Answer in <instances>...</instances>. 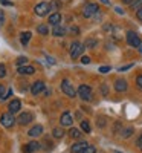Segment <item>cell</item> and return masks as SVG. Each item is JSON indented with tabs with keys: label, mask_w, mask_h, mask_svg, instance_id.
I'll return each mask as SVG.
<instances>
[{
	"label": "cell",
	"mask_w": 142,
	"mask_h": 153,
	"mask_svg": "<svg viewBox=\"0 0 142 153\" xmlns=\"http://www.w3.org/2000/svg\"><path fill=\"white\" fill-rule=\"evenodd\" d=\"M99 2H102L104 5H110V2H109V0H99Z\"/></svg>",
	"instance_id": "obj_44"
},
{
	"label": "cell",
	"mask_w": 142,
	"mask_h": 153,
	"mask_svg": "<svg viewBox=\"0 0 142 153\" xmlns=\"http://www.w3.org/2000/svg\"><path fill=\"white\" fill-rule=\"evenodd\" d=\"M81 129H83L86 133H90V130H92V127H90L89 121H83V123H81Z\"/></svg>",
	"instance_id": "obj_23"
},
{
	"label": "cell",
	"mask_w": 142,
	"mask_h": 153,
	"mask_svg": "<svg viewBox=\"0 0 142 153\" xmlns=\"http://www.w3.org/2000/svg\"><path fill=\"white\" fill-rule=\"evenodd\" d=\"M136 146H138V149H139V150H142V133H141V136L138 138V141H136Z\"/></svg>",
	"instance_id": "obj_32"
},
{
	"label": "cell",
	"mask_w": 142,
	"mask_h": 153,
	"mask_svg": "<svg viewBox=\"0 0 142 153\" xmlns=\"http://www.w3.org/2000/svg\"><path fill=\"white\" fill-rule=\"evenodd\" d=\"M0 123H2L5 127H12L14 123H16V118L11 112H8V113H3L2 117H0Z\"/></svg>",
	"instance_id": "obj_5"
},
{
	"label": "cell",
	"mask_w": 142,
	"mask_h": 153,
	"mask_svg": "<svg viewBox=\"0 0 142 153\" xmlns=\"http://www.w3.org/2000/svg\"><path fill=\"white\" fill-rule=\"evenodd\" d=\"M127 81L125 80H116V83H115V89L118 92H125L127 91Z\"/></svg>",
	"instance_id": "obj_14"
},
{
	"label": "cell",
	"mask_w": 142,
	"mask_h": 153,
	"mask_svg": "<svg viewBox=\"0 0 142 153\" xmlns=\"http://www.w3.org/2000/svg\"><path fill=\"white\" fill-rule=\"evenodd\" d=\"M69 31H70L72 34H75V35H78V32H80V29H78V28H76V26H72V28H70Z\"/></svg>",
	"instance_id": "obj_36"
},
{
	"label": "cell",
	"mask_w": 142,
	"mask_h": 153,
	"mask_svg": "<svg viewBox=\"0 0 142 153\" xmlns=\"http://www.w3.org/2000/svg\"><path fill=\"white\" fill-rule=\"evenodd\" d=\"M83 51H84V46H83L81 43H78V42L72 43V46H70V57H72V58L80 57V55L83 54Z\"/></svg>",
	"instance_id": "obj_7"
},
{
	"label": "cell",
	"mask_w": 142,
	"mask_h": 153,
	"mask_svg": "<svg viewBox=\"0 0 142 153\" xmlns=\"http://www.w3.org/2000/svg\"><path fill=\"white\" fill-rule=\"evenodd\" d=\"M136 17H138L141 22H142V8H141V9H138V12H136Z\"/></svg>",
	"instance_id": "obj_40"
},
{
	"label": "cell",
	"mask_w": 142,
	"mask_h": 153,
	"mask_svg": "<svg viewBox=\"0 0 142 153\" xmlns=\"http://www.w3.org/2000/svg\"><path fill=\"white\" fill-rule=\"evenodd\" d=\"M87 147H89V144H87L86 141H81V143L73 144V146H72V149H70V152H72V153H83Z\"/></svg>",
	"instance_id": "obj_8"
},
{
	"label": "cell",
	"mask_w": 142,
	"mask_h": 153,
	"mask_svg": "<svg viewBox=\"0 0 142 153\" xmlns=\"http://www.w3.org/2000/svg\"><path fill=\"white\" fill-rule=\"evenodd\" d=\"M127 43L133 46V48H142V40L139 38V35L133 31H128L127 32Z\"/></svg>",
	"instance_id": "obj_1"
},
{
	"label": "cell",
	"mask_w": 142,
	"mask_h": 153,
	"mask_svg": "<svg viewBox=\"0 0 142 153\" xmlns=\"http://www.w3.org/2000/svg\"><path fill=\"white\" fill-rule=\"evenodd\" d=\"M81 63H83V65H89V63H90V57L84 55V57L81 58Z\"/></svg>",
	"instance_id": "obj_33"
},
{
	"label": "cell",
	"mask_w": 142,
	"mask_h": 153,
	"mask_svg": "<svg viewBox=\"0 0 142 153\" xmlns=\"http://www.w3.org/2000/svg\"><path fill=\"white\" fill-rule=\"evenodd\" d=\"M98 11H99V8H98L96 3H89V5H86L84 9H83V16H84V17H92V16L96 14Z\"/></svg>",
	"instance_id": "obj_6"
},
{
	"label": "cell",
	"mask_w": 142,
	"mask_h": 153,
	"mask_svg": "<svg viewBox=\"0 0 142 153\" xmlns=\"http://www.w3.org/2000/svg\"><path fill=\"white\" fill-rule=\"evenodd\" d=\"M101 89H102V94L107 95V86H106V84H102V87H101Z\"/></svg>",
	"instance_id": "obj_41"
},
{
	"label": "cell",
	"mask_w": 142,
	"mask_h": 153,
	"mask_svg": "<svg viewBox=\"0 0 142 153\" xmlns=\"http://www.w3.org/2000/svg\"><path fill=\"white\" fill-rule=\"evenodd\" d=\"M113 153H122V152H118V150H113Z\"/></svg>",
	"instance_id": "obj_45"
},
{
	"label": "cell",
	"mask_w": 142,
	"mask_h": 153,
	"mask_svg": "<svg viewBox=\"0 0 142 153\" xmlns=\"http://www.w3.org/2000/svg\"><path fill=\"white\" fill-rule=\"evenodd\" d=\"M41 132H43V127H41V126H34L32 129L28 132V135L34 138V136H40V135H41Z\"/></svg>",
	"instance_id": "obj_16"
},
{
	"label": "cell",
	"mask_w": 142,
	"mask_h": 153,
	"mask_svg": "<svg viewBox=\"0 0 142 153\" xmlns=\"http://www.w3.org/2000/svg\"><path fill=\"white\" fill-rule=\"evenodd\" d=\"M0 3L5 6H12V2H8V0H0Z\"/></svg>",
	"instance_id": "obj_38"
},
{
	"label": "cell",
	"mask_w": 142,
	"mask_h": 153,
	"mask_svg": "<svg viewBox=\"0 0 142 153\" xmlns=\"http://www.w3.org/2000/svg\"><path fill=\"white\" fill-rule=\"evenodd\" d=\"M49 6H50V9H52V11H57V9H60V2H57V0H52V2L49 3Z\"/></svg>",
	"instance_id": "obj_27"
},
{
	"label": "cell",
	"mask_w": 142,
	"mask_h": 153,
	"mask_svg": "<svg viewBox=\"0 0 142 153\" xmlns=\"http://www.w3.org/2000/svg\"><path fill=\"white\" fill-rule=\"evenodd\" d=\"M37 32L46 35V34H49V28L46 26V25H38V26H37Z\"/></svg>",
	"instance_id": "obj_20"
},
{
	"label": "cell",
	"mask_w": 142,
	"mask_h": 153,
	"mask_svg": "<svg viewBox=\"0 0 142 153\" xmlns=\"http://www.w3.org/2000/svg\"><path fill=\"white\" fill-rule=\"evenodd\" d=\"M110 71H112V69H110L109 66H101V68H99V72H101V74H107V72H110Z\"/></svg>",
	"instance_id": "obj_30"
},
{
	"label": "cell",
	"mask_w": 142,
	"mask_h": 153,
	"mask_svg": "<svg viewBox=\"0 0 142 153\" xmlns=\"http://www.w3.org/2000/svg\"><path fill=\"white\" fill-rule=\"evenodd\" d=\"M55 138H63L64 136V132H63V129H58V127H57V129H54V133H52Z\"/></svg>",
	"instance_id": "obj_26"
},
{
	"label": "cell",
	"mask_w": 142,
	"mask_h": 153,
	"mask_svg": "<svg viewBox=\"0 0 142 153\" xmlns=\"http://www.w3.org/2000/svg\"><path fill=\"white\" fill-rule=\"evenodd\" d=\"M78 95H80V98L84 100V101L92 100V89H90V86L81 84V86L78 87Z\"/></svg>",
	"instance_id": "obj_3"
},
{
	"label": "cell",
	"mask_w": 142,
	"mask_h": 153,
	"mask_svg": "<svg viewBox=\"0 0 142 153\" xmlns=\"http://www.w3.org/2000/svg\"><path fill=\"white\" fill-rule=\"evenodd\" d=\"M61 91L66 94L67 97H70V98H75V97H76V91L73 89V86L70 84L69 80H63V83H61Z\"/></svg>",
	"instance_id": "obj_2"
},
{
	"label": "cell",
	"mask_w": 142,
	"mask_h": 153,
	"mask_svg": "<svg viewBox=\"0 0 142 153\" xmlns=\"http://www.w3.org/2000/svg\"><path fill=\"white\" fill-rule=\"evenodd\" d=\"M136 83H138V86L142 89V74H141V75L138 76V78H136Z\"/></svg>",
	"instance_id": "obj_37"
},
{
	"label": "cell",
	"mask_w": 142,
	"mask_h": 153,
	"mask_svg": "<svg viewBox=\"0 0 142 153\" xmlns=\"http://www.w3.org/2000/svg\"><path fill=\"white\" fill-rule=\"evenodd\" d=\"M115 9H116V12H118V14H124V11H122V9H121L119 6H116Z\"/></svg>",
	"instance_id": "obj_42"
},
{
	"label": "cell",
	"mask_w": 142,
	"mask_h": 153,
	"mask_svg": "<svg viewBox=\"0 0 142 153\" xmlns=\"http://www.w3.org/2000/svg\"><path fill=\"white\" fill-rule=\"evenodd\" d=\"M52 34L57 35V37H61V35L66 34V28L61 26V25H57V26H54V29H52Z\"/></svg>",
	"instance_id": "obj_18"
},
{
	"label": "cell",
	"mask_w": 142,
	"mask_h": 153,
	"mask_svg": "<svg viewBox=\"0 0 142 153\" xmlns=\"http://www.w3.org/2000/svg\"><path fill=\"white\" fill-rule=\"evenodd\" d=\"M98 126H99V127H104V126H106V120H104V118H99Z\"/></svg>",
	"instance_id": "obj_39"
},
{
	"label": "cell",
	"mask_w": 142,
	"mask_h": 153,
	"mask_svg": "<svg viewBox=\"0 0 142 153\" xmlns=\"http://www.w3.org/2000/svg\"><path fill=\"white\" fill-rule=\"evenodd\" d=\"M49 11H50V6H49L47 2H41V3H38V5L34 8V12H35L37 16H40V17L46 16Z\"/></svg>",
	"instance_id": "obj_4"
},
{
	"label": "cell",
	"mask_w": 142,
	"mask_h": 153,
	"mask_svg": "<svg viewBox=\"0 0 142 153\" xmlns=\"http://www.w3.org/2000/svg\"><path fill=\"white\" fill-rule=\"evenodd\" d=\"M26 63H28V58H26V57H20V58L17 60V66H18V68L26 66Z\"/></svg>",
	"instance_id": "obj_25"
},
{
	"label": "cell",
	"mask_w": 142,
	"mask_h": 153,
	"mask_svg": "<svg viewBox=\"0 0 142 153\" xmlns=\"http://www.w3.org/2000/svg\"><path fill=\"white\" fill-rule=\"evenodd\" d=\"M122 3H130V5H132L133 0H122Z\"/></svg>",
	"instance_id": "obj_43"
},
{
	"label": "cell",
	"mask_w": 142,
	"mask_h": 153,
	"mask_svg": "<svg viewBox=\"0 0 142 153\" xmlns=\"http://www.w3.org/2000/svg\"><path fill=\"white\" fill-rule=\"evenodd\" d=\"M20 107H21V103H20V100H12L11 103H9V106H8V109H9V112L14 115L16 112H18L20 110Z\"/></svg>",
	"instance_id": "obj_12"
},
{
	"label": "cell",
	"mask_w": 142,
	"mask_h": 153,
	"mask_svg": "<svg viewBox=\"0 0 142 153\" xmlns=\"http://www.w3.org/2000/svg\"><path fill=\"white\" fill-rule=\"evenodd\" d=\"M130 68H133L132 63H130V65H127V66H121V68H119V72H125L127 69H130Z\"/></svg>",
	"instance_id": "obj_34"
},
{
	"label": "cell",
	"mask_w": 142,
	"mask_h": 153,
	"mask_svg": "<svg viewBox=\"0 0 142 153\" xmlns=\"http://www.w3.org/2000/svg\"><path fill=\"white\" fill-rule=\"evenodd\" d=\"M5 75H6V66L0 63V78H3Z\"/></svg>",
	"instance_id": "obj_29"
},
{
	"label": "cell",
	"mask_w": 142,
	"mask_h": 153,
	"mask_svg": "<svg viewBox=\"0 0 142 153\" xmlns=\"http://www.w3.org/2000/svg\"><path fill=\"white\" fill-rule=\"evenodd\" d=\"M95 152H96V149H95L93 146H89V147H87L83 153H95Z\"/></svg>",
	"instance_id": "obj_31"
},
{
	"label": "cell",
	"mask_w": 142,
	"mask_h": 153,
	"mask_svg": "<svg viewBox=\"0 0 142 153\" xmlns=\"http://www.w3.org/2000/svg\"><path fill=\"white\" fill-rule=\"evenodd\" d=\"M43 91H44V83L43 81H35L32 84V87H31L32 95H38V94H41Z\"/></svg>",
	"instance_id": "obj_9"
},
{
	"label": "cell",
	"mask_w": 142,
	"mask_h": 153,
	"mask_svg": "<svg viewBox=\"0 0 142 153\" xmlns=\"http://www.w3.org/2000/svg\"><path fill=\"white\" fill-rule=\"evenodd\" d=\"M132 9H141L142 8V0H133V3L130 5Z\"/></svg>",
	"instance_id": "obj_24"
},
{
	"label": "cell",
	"mask_w": 142,
	"mask_h": 153,
	"mask_svg": "<svg viewBox=\"0 0 142 153\" xmlns=\"http://www.w3.org/2000/svg\"><path fill=\"white\" fill-rule=\"evenodd\" d=\"M31 121H32V113H29V112H24L18 117V124H21V126L29 124Z\"/></svg>",
	"instance_id": "obj_11"
},
{
	"label": "cell",
	"mask_w": 142,
	"mask_h": 153,
	"mask_svg": "<svg viewBox=\"0 0 142 153\" xmlns=\"http://www.w3.org/2000/svg\"><path fill=\"white\" fill-rule=\"evenodd\" d=\"M87 48H95L96 45H98V42L95 40V38H87V40H86V43H84Z\"/></svg>",
	"instance_id": "obj_21"
},
{
	"label": "cell",
	"mask_w": 142,
	"mask_h": 153,
	"mask_svg": "<svg viewBox=\"0 0 142 153\" xmlns=\"http://www.w3.org/2000/svg\"><path fill=\"white\" fill-rule=\"evenodd\" d=\"M132 133H133V129H132V127H128V129H125V130H124L122 138H128V136H132Z\"/></svg>",
	"instance_id": "obj_28"
},
{
	"label": "cell",
	"mask_w": 142,
	"mask_h": 153,
	"mask_svg": "<svg viewBox=\"0 0 142 153\" xmlns=\"http://www.w3.org/2000/svg\"><path fill=\"white\" fill-rule=\"evenodd\" d=\"M69 135H70L73 139H76V138L81 136V132H80L78 129H70V130H69Z\"/></svg>",
	"instance_id": "obj_22"
},
{
	"label": "cell",
	"mask_w": 142,
	"mask_h": 153,
	"mask_svg": "<svg viewBox=\"0 0 142 153\" xmlns=\"http://www.w3.org/2000/svg\"><path fill=\"white\" fill-rule=\"evenodd\" d=\"M60 22H61V14H58V12H54V14L49 17V25H52V26L60 25Z\"/></svg>",
	"instance_id": "obj_15"
},
{
	"label": "cell",
	"mask_w": 142,
	"mask_h": 153,
	"mask_svg": "<svg viewBox=\"0 0 142 153\" xmlns=\"http://www.w3.org/2000/svg\"><path fill=\"white\" fill-rule=\"evenodd\" d=\"M31 37H32V34H31L29 31H26V32H21V37H20V43H21L23 46H26V45L29 43V40H31Z\"/></svg>",
	"instance_id": "obj_17"
},
{
	"label": "cell",
	"mask_w": 142,
	"mask_h": 153,
	"mask_svg": "<svg viewBox=\"0 0 142 153\" xmlns=\"http://www.w3.org/2000/svg\"><path fill=\"white\" fill-rule=\"evenodd\" d=\"M35 72V69L32 66H21L18 68V74H26V75H32Z\"/></svg>",
	"instance_id": "obj_19"
},
{
	"label": "cell",
	"mask_w": 142,
	"mask_h": 153,
	"mask_svg": "<svg viewBox=\"0 0 142 153\" xmlns=\"http://www.w3.org/2000/svg\"><path fill=\"white\" fill-rule=\"evenodd\" d=\"M5 97H6V95H5V87L0 84V98H3V100H5Z\"/></svg>",
	"instance_id": "obj_35"
},
{
	"label": "cell",
	"mask_w": 142,
	"mask_h": 153,
	"mask_svg": "<svg viewBox=\"0 0 142 153\" xmlns=\"http://www.w3.org/2000/svg\"><path fill=\"white\" fill-rule=\"evenodd\" d=\"M60 123H61V126H72V123H73V120H72V115H70L69 112H64V113L61 115V120H60Z\"/></svg>",
	"instance_id": "obj_13"
},
{
	"label": "cell",
	"mask_w": 142,
	"mask_h": 153,
	"mask_svg": "<svg viewBox=\"0 0 142 153\" xmlns=\"http://www.w3.org/2000/svg\"><path fill=\"white\" fill-rule=\"evenodd\" d=\"M38 149H40V144H38L37 141H32V143H29V144H26V146L23 147V152L24 153H34Z\"/></svg>",
	"instance_id": "obj_10"
}]
</instances>
